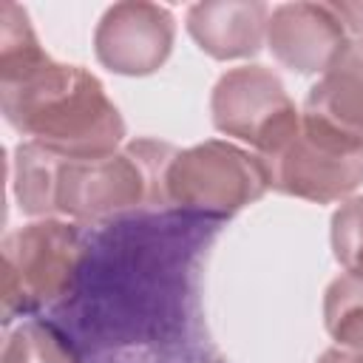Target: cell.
Returning <instances> with one entry per match:
<instances>
[{
	"label": "cell",
	"mask_w": 363,
	"mask_h": 363,
	"mask_svg": "<svg viewBox=\"0 0 363 363\" xmlns=\"http://www.w3.org/2000/svg\"><path fill=\"white\" fill-rule=\"evenodd\" d=\"M216 227L170 210L99 227L54 323L85 360L108 352L116 363L207 357L196 346L204 343L199 269Z\"/></svg>",
	"instance_id": "1"
},
{
	"label": "cell",
	"mask_w": 363,
	"mask_h": 363,
	"mask_svg": "<svg viewBox=\"0 0 363 363\" xmlns=\"http://www.w3.org/2000/svg\"><path fill=\"white\" fill-rule=\"evenodd\" d=\"M0 108L6 122L62 156L96 159L125 142V119L105 85L82 65L45 54L28 11L0 3Z\"/></svg>",
	"instance_id": "2"
},
{
	"label": "cell",
	"mask_w": 363,
	"mask_h": 363,
	"mask_svg": "<svg viewBox=\"0 0 363 363\" xmlns=\"http://www.w3.org/2000/svg\"><path fill=\"white\" fill-rule=\"evenodd\" d=\"M176 153V145L142 136L108 156L71 159L26 139L14 147L11 190L31 218L60 216L79 227H105L167 210L164 179Z\"/></svg>",
	"instance_id": "3"
},
{
	"label": "cell",
	"mask_w": 363,
	"mask_h": 363,
	"mask_svg": "<svg viewBox=\"0 0 363 363\" xmlns=\"http://www.w3.org/2000/svg\"><path fill=\"white\" fill-rule=\"evenodd\" d=\"M3 326L57 309L74 289L88 235L68 218H34L3 235Z\"/></svg>",
	"instance_id": "4"
},
{
	"label": "cell",
	"mask_w": 363,
	"mask_h": 363,
	"mask_svg": "<svg viewBox=\"0 0 363 363\" xmlns=\"http://www.w3.org/2000/svg\"><path fill=\"white\" fill-rule=\"evenodd\" d=\"M269 190L258 153L227 139H207L173 156L164 179L167 210L221 224Z\"/></svg>",
	"instance_id": "5"
},
{
	"label": "cell",
	"mask_w": 363,
	"mask_h": 363,
	"mask_svg": "<svg viewBox=\"0 0 363 363\" xmlns=\"http://www.w3.org/2000/svg\"><path fill=\"white\" fill-rule=\"evenodd\" d=\"M269 187L315 204H335L363 184V139L301 111L292 133L261 156Z\"/></svg>",
	"instance_id": "6"
},
{
	"label": "cell",
	"mask_w": 363,
	"mask_h": 363,
	"mask_svg": "<svg viewBox=\"0 0 363 363\" xmlns=\"http://www.w3.org/2000/svg\"><path fill=\"white\" fill-rule=\"evenodd\" d=\"M210 113L218 133L247 142L258 156L275 150L301 119L286 85L267 65L224 71L213 85Z\"/></svg>",
	"instance_id": "7"
},
{
	"label": "cell",
	"mask_w": 363,
	"mask_h": 363,
	"mask_svg": "<svg viewBox=\"0 0 363 363\" xmlns=\"http://www.w3.org/2000/svg\"><path fill=\"white\" fill-rule=\"evenodd\" d=\"M176 40V20L167 6L125 0L113 3L96 23L94 54L102 68L122 77L156 74Z\"/></svg>",
	"instance_id": "8"
},
{
	"label": "cell",
	"mask_w": 363,
	"mask_h": 363,
	"mask_svg": "<svg viewBox=\"0 0 363 363\" xmlns=\"http://www.w3.org/2000/svg\"><path fill=\"white\" fill-rule=\"evenodd\" d=\"M349 40L329 3H281L267 26V48L295 74H323Z\"/></svg>",
	"instance_id": "9"
},
{
	"label": "cell",
	"mask_w": 363,
	"mask_h": 363,
	"mask_svg": "<svg viewBox=\"0 0 363 363\" xmlns=\"http://www.w3.org/2000/svg\"><path fill=\"white\" fill-rule=\"evenodd\" d=\"M269 14L272 9L261 0H204L187 9L184 26L207 57L227 62L264 48Z\"/></svg>",
	"instance_id": "10"
},
{
	"label": "cell",
	"mask_w": 363,
	"mask_h": 363,
	"mask_svg": "<svg viewBox=\"0 0 363 363\" xmlns=\"http://www.w3.org/2000/svg\"><path fill=\"white\" fill-rule=\"evenodd\" d=\"M303 111L363 139V40H349L309 88Z\"/></svg>",
	"instance_id": "11"
},
{
	"label": "cell",
	"mask_w": 363,
	"mask_h": 363,
	"mask_svg": "<svg viewBox=\"0 0 363 363\" xmlns=\"http://www.w3.org/2000/svg\"><path fill=\"white\" fill-rule=\"evenodd\" d=\"M3 363H85V357L54 320L28 318L9 332Z\"/></svg>",
	"instance_id": "12"
},
{
	"label": "cell",
	"mask_w": 363,
	"mask_h": 363,
	"mask_svg": "<svg viewBox=\"0 0 363 363\" xmlns=\"http://www.w3.org/2000/svg\"><path fill=\"white\" fill-rule=\"evenodd\" d=\"M323 326L335 346L363 352V278L340 272L323 292Z\"/></svg>",
	"instance_id": "13"
},
{
	"label": "cell",
	"mask_w": 363,
	"mask_h": 363,
	"mask_svg": "<svg viewBox=\"0 0 363 363\" xmlns=\"http://www.w3.org/2000/svg\"><path fill=\"white\" fill-rule=\"evenodd\" d=\"M329 241L337 264L363 278V196H352L340 201V207L332 213Z\"/></svg>",
	"instance_id": "14"
},
{
	"label": "cell",
	"mask_w": 363,
	"mask_h": 363,
	"mask_svg": "<svg viewBox=\"0 0 363 363\" xmlns=\"http://www.w3.org/2000/svg\"><path fill=\"white\" fill-rule=\"evenodd\" d=\"M332 11L337 14V20L343 23L346 34H352V40H363V0H340V3H329Z\"/></svg>",
	"instance_id": "15"
},
{
	"label": "cell",
	"mask_w": 363,
	"mask_h": 363,
	"mask_svg": "<svg viewBox=\"0 0 363 363\" xmlns=\"http://www.w3.org/2000/svg\"><path fill=\"white\" fill-rule=\"evenodd\" d=\"M318 363H363V352H354V349H343V346H332L326 349Z\"/></svg>",
	"instance_id": "16"
}]
</instances>
